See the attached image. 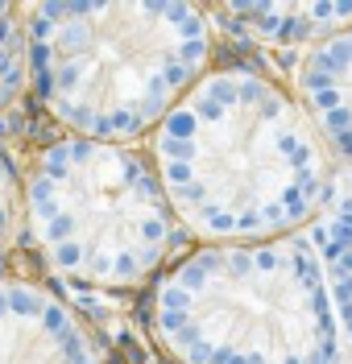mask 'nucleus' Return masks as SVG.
Masks as SVG:
<instances>
[{
    "label": "nucleus",
    "instance_id": "f257e3e1",
    "mask_svg": "<svg viewBox=\"0 0 352 364\" xmlns=\"http://www.w3.org/2000/svg\"><path fill=\"white\" fill-rule=\"evenodd\" d=\"M149 161L183 232L211 245L274 240L328 191L303 112L245 67L208 70L154 129Z\"/></svg>",
    "mask_w": 352,
    "mask_h": 364
},
{
    "label": "nucleus",
    "instance_id": "f03ea898",
    "mask_svg": "<svg viewBox=\"0 0 352 364\" xmlns=\"http://www.w3.org/2000/svg\"><path fill=\"white\" fill-rule=\"evenodd\" d=\"M25 42L29 79L70 136L133 145L208 75L211 25L178 0H54L29 4Z\"/></svg>",
    "mask_w": 352,
    "mask_h": 364
},
{
    "label": "nucleus",
    "instance_id": "7ed1b4c3",
    "mask_svg": "<svg viewBox=\"0 0 352 364\" xmlns=\"http://www.w3.org/2000/svg\"><path fill=\"white\" fill-rule=\"evenodd\" d=\"M149 336L170 364H331L328 290L303 240L203 245L154 277Z\"/></svg>",
    "mask_w": 352,
    "mask_h": 364
},
{
    "label": "nucleus",
    "instance_id": "20e7f679",
    "mask_svg": "<svg viewBox=\"0 0 352 364\" xmlns=\"http://www.w3.org/2000/svg\"><path fill=\"white\" fill-rule=\"evenodd\" d=\"M21 211L42 261L87 290H133L162 277L187 236L149 154L87 136L38 149Z\"/></svg>",
    "mask_w": 352,
    "mask_h": 364
},
{
    "label": "nucleus",
    "instance_id": "39448f33",
    "mask_svg": "<svg viewBox=\"0 0 352 364\" xmlns=\"http://www.w3.org/2000/svg\"><path fill=\"white\" fill-rule=\"evenodd\" d=\"M0 364H104V356L58 294L25 277H0Z\"/></svg>",
    "mask_w": 352,
    "mask_h": 364
},
{
    "label": "nucleus",
    "instance_id": "423d86ee",
    "mask_svg": "<svg viewBox=\"0 0 352 364\" xmlns=\"http://www.w3.org/2000/svg\"><path fill=\"white\" fill-rule=\"evenodd\" d=\"M29 83V42H25V13L17 4H0V112L21 100Z\"/></svg>",
    "mask_w": 352,
    "mask_h": 364
},
{
    "label": "nucleus",
    "instance_id": "0eeeda50",
    "mask_svg": "<svg viewBox=\"0 0 352 364\" xmlns=\"http://www.w3.org/2000/svg\"><path fill=\"white\" fill-rule=\"evenodd\" d=\"M17 215H21V191H17V174L0 149V257L13 245V232H17Z\"/></svg>",
    "mask_w": 352,
    "mask_h": 364
}]
</instances>
